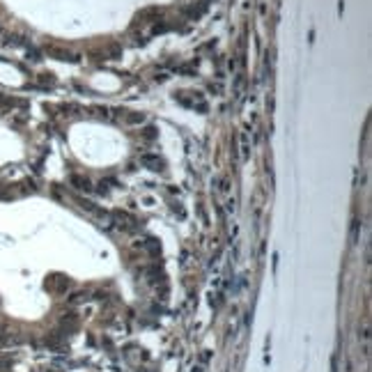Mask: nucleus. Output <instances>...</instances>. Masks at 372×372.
Segmentation results:
<instances>
[{"label":"nucleus","instance_id":"f257e3e1","mask_svg":"<svg viewBox=\"0 0 372 372\" xmlns=\"http://www.w3.org/2000/svg\"><path fill=\"white\" fill-rule=\"evenodd\" d=\"M44 51H46L51 58H55V60H69V62H76L78 58L69 51V48L65 46H55V44H51V46H44Z\"/></svg>","mask_w":372,"mask_h":372},{"label":"nucleus","instance_id":"f03ea898","mask_svg":"<svg viewBox=\"0 0 372 372\" xmlns=\"http://www.w3.org/2000/svg\"><path fill=\"white\" fill-rule=\"evenodd\" d=\"M207 9V2H191V5H184L182 7V14H184L188 21H198Z\"/></svg>","mask_w":372,"mask_h":372},{"label":"nucleus","instance_id":"7ed1b4c3","mask_svg":"<svg viewBox=\"0 0 372 372\" xmlns=\"http://www.w3.org/2000/svg\"><path fill=\"white\" fill-rule=\"evenodd\" d=\"M140 161H143V166H147L149 170H161V168H163V159H161L159 154H143Z\"/></svg>","mask_w":372,"mask_h":372},{"label":"nucleus","instance_id":"20e7f679","mask_svg":"<svg viewBox=\"0 0 372 372\" xmlns=\"http://www.w3.org/2000/svg\"><path fill=\"white\" fill-rule=\"evenodd\" d=\"M69 184L80 188V191H92V182L87 180V177H83V175H72V177H69Z\"/></svg>","mask_w":372,"mask_h":372},{"label":"nucleus","instance_id":"39448f33","mask_svg":"<svg viewBox=\"0 0 372 372\" xmlns=\"http://www.w3.org/2000/svg\"><path fill=\"white\" fill-rule=\"evenodd\" d=\"M120 55H122V46L117 44V41L106 44V48H104V58H106V60H117Z\"/></svg>","mask_w":372,"mask_h":372},{"label":"nucleus","instance_id":"423d86ee","mask_svg":"<svg viewBox=\"0 0 372 372\" xmlns=\"http://www.w3.org/2000/svg\"><path fill=\"white\" fill-rule=\"evenodd\" d=\"M120 117L126 122V124H140V122H145V115L143 113H131V111H122Z\"/></svg>","mask_w":372,"mask_h":372},{"label":"nucleus","instance_id":"0eeeda50","mask_svg":"<svg viewBox=\"0 0 372 372\" xmlns=\"http://www.w3.org/2000/svg\"><path fill=\"white\" fill-rule=\"evenodd\" d=\"M37 85H39V87H53L55 85V76H53V74H39Z\"/></svg>","mask_w":372,"mask_h":372},{"label":"nucleus","instance_id":"6e6552de","mask_svg":"<svg viewBox=\"0 0 372 372\" xmlns=\"http://www.w3.org/2000/svg\"><path fill=\"white\" fill-rule=\"evenodd\" d=\"M140 136H143L145 140H154L156 136H159V131H156V126H147V129L140 133Z\"/></svg>","mask_w":372,"mask_h":372}]
</instances>
